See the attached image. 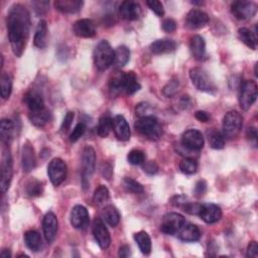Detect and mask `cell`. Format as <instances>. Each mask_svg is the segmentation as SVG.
I'll return each mask as SVG.
<instances>
[{"label": "cell", "instance_id": "obj_2", "mask_svg": "<svg viewBox=\"0 0 258 258\" xmlns=\"http://www.w3.org/2000/svg\"><path fill=\"white\" fill-rule=\"evenodd\" d=\"M115 51L107 40H101L94 51V63L98 70L105 71L114 64Z\"/></svg>", "mask_w": 258, "mask_h": 258}, {"label": "cell", "instance_id": "obj_36", "mask_svg": "<svg viewBox=\"0 0 258 258\" xmlns=\"http://www.w3.org/2000/svg\"><path fill=\"white\" fill-rule=\"evenodd\" d=\"M14 131V124L10 119H2L0 122V135H1V141L4 144H8L12 139Z\"/></svg>", "mask_w": 258, "mask_h": 258}, {"label": "cell", "instance_id": "obj_16", "mask_svg": "<svg viewBox=\"0 0 258 258\" xmlns=\"http://www.w3.org/2000/svg\"><path fill=\"white\" fill-rule=\"evenodd\" d=\"M73 32L79 38H84V39L93 38L96 35L95 23L93 22V20L88 19L79 20L74 23Z\"/></svg>", "mask_w": 258, "mask_h": 258}, {"label": "cell", "instance_id": "obj_32", "mask_svg": "<svg viewBox=\"0 0 258 258\" xmlns=\"http://www.w3.org/2000/svg\"><path fill=\"white\" fill-rule=\"evenodd\" d=\"M102 218H103V220L106 223H107L108 225H110L111 227H116L119 224V222H120V214H119V212L112 205L106 206L103 209Z\"/></svg>", "mask_w": 258, "mask_h": 258}, {"label": "cell", "instance_id": "obj_41", "mask_svg": "<svg viewBox=\"0 0 258 258\" xmlns=\"http://www.w3.org/2000/svg\"><path fill=\"white\" fill-rule=\"evenodd\" d=\"M109 200V191L108 189L106 188L105 186L101 185L99 186L95 192H94V196H93V202L96 205H103L106 202Z\"/></svg>", "mask_w": 258, "mask_h": 258}, {"label": "cell", "instance_id": "obj_60", "mask_svg": "<svg viewBox=\"0 0 258 258\" xmlns=\"http://www.w3.org/2000/svg\"><path fill=\"white\" fill-rule=\"evenodd\" d=\"M119 257H122V258H125V257H129L131 255V249L128 245H122L120 248H119V253H118Z\"/></svg>", "mask_w": 258, "mask_h": 258}, {"label": "cell", "instance_id": "obj_24", "mask_svg": "<svg viewBox=\"0 0 258 258\" xmlns=\"http://www.w3.org/2000/svg\"><path fill=\"white\" fill-rule=\"evenodd\" d=\"M178 233L179 239L185 242H196L201 238L200 229L194 224L184 225Z\"/></svg>", "mask_w": 258, "mask_h": 258}, {"label": "cell", "instance_id": "obj_40", "mask_svg": "<svg viewBox=\"0 0 258 258\" xmlns=\"http://www.w3.org/2000/svg\"><path fill=\"white\" fill-rule=\"evenodd\" d=\"M179 170L185 175H194L198 170V163L194 159H184L179 163Z\"/></svg>", "mask_w": 258, "mask_h": 258}, {"label": "cell", "instance_id": "obj_3", "mask_svg": "<svg viewBox=\"0 0 258 258\" xmlns=\"http://www.w3.org/2000/svg\"><path fill=\"white\" fill-rule=\"evenodd\" d=\"M134 127L140 134L150 140H159L162 133L159 121L154 115L139 118L134 123Z\"/></svg>", "mask_w": 258, "mask_h": 258}, {"label": "cell", "instance_id": "obj_38", "mask_svg": "<svg viewBox=\"0 0 258 258\" xmlns=\"http://www.w3.org/2000/svg\"><path fill=\"white\" fill-rule=\"evenodd\" d=\"M130 59V51L125 45H120L115 50L114 65L117 67L125 66Z\"/></svg>", "mask_w": 258, "mask_h": 258}, {"label": "cell", "instance_id": "obj_53", "mask_svg": "<svg viewBox=\"0 0 258 258\" xmlns=\"http://www.w3.org/2000/svg\"><path fill=\"white\" fill-rule=\"evenodd\" d=\"M162 29L166 33H174L177 29V22L171 19L165 20L162 22Z\"/></svg>", "mask_w": 258, "mask_h": 258}, {"label": "cell", "instance_id": "obj_39", "mask_svg": "<svg viewBox=\"0 0 258 258\" xmlns=\"http://www.w3.org/2000/svg\"><path fill=\"white\" fill-rule=\"evenodd\" d=\"M43 192V186L42 183L38 179H30L26 183L25 186V193L29 197H40Z\"/></svg>", "mask_w": 258, "mask_h": 258}, {"label": "cell", "instance_id": "obj_46", "mask_svg": "<svg viewBox=\"0 0 258 258\" xmlns=\"http://www.w3.org/2000/svg\"><path fill=\"white\" fill-rule=\"evenodd\" d=\"M179 82L178 79H173L171 80L168 84H166L162 90V93L163 95H165L166 97H171L173 96L177 91H178V88H179Z\"/></svg>", "mask_w": 258, "mask_h": 258}, {"label": "cell", "instance_id": "obj_54", "mask_svg": "<svg viewBox=\"0 0 258 258\" xmlns=\"http://www.w3.org/2000/svg\"><path fill=\"white\" fill-rule=\"evenodd\" d=\"M207 191V183L205 180H199L195 187V195L197 197H202Z\"/></svg>", "mask_w": 258, "mask_h": 258}, {"label": "cell", "instance_id": "obj_19", "mask_svg": "<svg viewBox=\"0 0 258 258\" xmlns=\"http://www.w3.org/2000/svg\"><path fill=\"white\" fill-rule=\"evenodd\" d=\"M112 129L116 138L121 141H126L130 139V128L126 119L122 115H117L112 120Z\"/></svg>", "mask_w": 258, "mask_h": 258}, {"label": "cell", "instance_id": "obj_30", "mask_svg": "<svg viewBox=\"0 0 258 258\" xmlns=\"http://www.w3.org/2000/svg\"><path fill=\"white\" fill-rule=\"evenodd\" d=\"M24 243L28 249L34 252H38L40 250L42 242L41 237L39 232L35 230H29L24 234Z\"/></svg>", "mask_w": 258, "mask_h": 258}, {"label": "cell", "instance_id": "obj_31", "mask_svg": "<svg viewBox=\"0 0 258 258\" xmlns=\"http://www.w3.org/2000/svg\"><path fill=\"white\" fill-rule=\"evenodd\" d=\"M238 35L242 42H244L248 48L252 50H256L257 48V34H256V27L255 33H252L251 30L247 27H241L238 30Z\"/></svg>", "mask_w": 258, "mask_h": 258}, {"label": "cell", "instance_id": "obj_42", "mask_svg": "<svg viewBox=\"0 0 258 258\" xmlns=\"http://www.w3.org/2000/svg\"><path fill=\"white\" fill-rule=\"evenodd\" d=\"M0 84H1V97L4 100H7L10 97L12 91V79L10 76L8 74H3L1 76Z\"/></svg>", "mask_w": 258, "mask_h": 258}, {"label": "cell", "instance_id": "obj_11", "mask_svg": "<svg viewBox=\"0 0 258 258\" xmlns=\"http://www.w3.org/2000/svg\"><path fill=\"white\" fill-rule=\"evenodd\" d=\"M205 139L202 132L197 129H190L184 132L183 136H181V145L185 147L194 150V151H199L204 147Z\"/></svg>", "mask_w": 258, "mask_h": 258}, {"label": "cell", "instance_id": "obj_4", "mask_svg": "<svg viewBox=\"0 0 258 258\" xmlns=\"http://www.w3.org/2000/svg\"><path fill=\"white\" fill-rule=\"evenodd\" d=\"M96 154L92 146H86L82 153V184L86 190L89 186V179L95 172Z\"/></svg>", "mask_w": 258, "mask_h": 258}, {"label": "cell", "instance_id": "obj_10", "mask_svg": "<svg viewBox=\"0 0 258 258\" xmlns=\"http://www.w3.org/2000/svg\"><path fill=\"white\" fill-rule=\"evenodd\" d=\"M231 12L237 20H251L257 12V5L252 1H235L231 5Z\"/></svg>", "mask_w": 258, "mask_h": 258}, {"label": "cell", "instance_id": "obj_44", "mask_svg": "<svg viewBox=\"0 0 258 258\" xmlns=\"http://www.w3.org/2000/svg\"><path fill=\"white\" fill-rule=\"evenodd\" d=\"M127 159H128V162L130 164L139 165V164H142L144 162L145 157H144V154L142 153L141 150H139V149H133V150H131L130 153L128 154Z\"/></svg>", "mask_w": 258, "mask_h": 258}, {"label": "cell", "instance_id": "obj_34", "mask_svg": "<svg viewBox=\"0 0 258 258\" xmlns=\"http://www.w3.org/2000/svg\"><path fill=\"white\" fill-rule=\"evenodd\" d=\"M140 89V84L138 81V77L133 72H128L125 74L124 91L126 95H133Z\"/></svg>", "mask_w": 258, "mask_h": 258}, {"label": "cell", "instance_id": "obj_35", "mask_svg": "<svg viewBox=\"0 0 258 258\" xmlns=\"http://www.w3.org/2000/svg\"><path fill=\"white\" fill-rule=\"evenodd\" d=\"M112 118L109 114H103L100 119H99V122H98V127H97V132L98 135L101 136V138L105 139L107 138L109 135L110 131L112 130Z\"/></svg>", "mask_w": 258, "mask_h": 258}, {"label": "cell", "instance_id": "obj_37", "mask_svg": "<svg viewBox=\"0 0 258 258\" xmlns=\"http://www.w3.org/2000/svg\"><path fill=\"white\" fill-rule=\"evenodd\" d=\"M207 138L209 140V143L212 148L214 149H222L225 145V140L224 136L217 131L215 128L209 129L207 131Z\"/></svg>", "mask_w": 258, "mask_h": 258}, {"label": "cell", "instance_id": "obj_1", "mask_svg": "<svg viewBox=\"0 0 258 258\" xmlns=\"http://www.w3.org/2000/svg\"><path fill=\"white\" fill-rule=\"evenodd\" d=\"M6 25L12 52L20 58L25 50L29 38L30 17L26 7L21 4H14L8 11Z\"/></svg>", "mask_w": 258, "mask_h": 258}, {"label": "cell", "instance_id": "obj_28", "mask_svg": "<svg viewBox=\"0 0 258 258\" xmlns=\"http://www.w3.org/2000/svg\"><path fill=\"white\" fill-rule=\"evenodd\" d=\"M125 74L122 71L114 72L109 79V90L112 94H119L124 91V83H125Z\"/></svg>", "mask_w": 258, "mask_h": 258}, {"label": "cell", "instance_id": "obj_27", "mask_svg": "<svg viewBox=\"0 0 258 258\" xmlns=\"http://www.w3.org/2000/svg\"><path fill=\"white\" fill-rule=\"evenodd\" d=\"M190 51L194 59L202 60L206 53V42L201 36H194L190 41Z\"/></svg>", "mask_w": 258, "mask_h": 258}, {"label": "cell", "instance_id": "obj_58", "mask_svg": "<svg viewBox=\"0 0 258 258\" xmlns=\"http://www.w3.org/2000/svg\"><path fill=\"white\" fill-rule=\"evenodd\" d=\"M101 173L104 179H110L112 177V168L109 163H103L101 166Z\"/></svg>", "mask_w": 258, "mask_h": 258}, {"label": "cell", "instance_id": "obj_15", "mask_svg": "<svg viewBox=\"0 0 258 258\" xmlns=\"http://www.w3.org/2000/svg\"><path fill=\"white\" fill-rule=\"evenodd\" d=\"M42 230L48 243H53L58 233V219L53 212L44 215L42 221Z\"/></svg>", "mask_w": 258, "mask_h": 258}, {"label": "cell", "instance_id": "obj_25", "mask_svg": "<svg viewBox=\"0 0 258 258\" xmlns=\"http://www.w3.org/2000/svg\"><path fill=\"white\" fill-rule=\"evenodd\" d=\"M177 49V42L173 40H159L150 44V51L155 55L172 53Z\"/></svg>", "mask_w": 258, "mask_h": 258}, {"label": "cell", "instance_id": "obj_7", "mask_svg": "<svg viewBox=\"0 0 258 258\" xmlns=\"http://www.w3.org/2000/svg\"><path fill=\"white\" fill-rule=\"evenodd\" d=\"M257 99V84L255 81L247 80L241 84L239 103L240 107L244 111L251 108V106Z\"/></svg>", "mask_w": 258, "mask_h": 258}, {"label": "cell", "instance_id": "obj_48", "mask_svg": "<svg viewBox=\"0 0 258 258\" xmlns=\"http://www.w3.org/2000/svg\"><path fill=\"white\" fill-rule=\"evenodd\" d=\"M147 6L153 10L158 17H163L164 14V9H163V5L160 1H157V0H148L146 1Z\"/></svg>", "mask_w": 258, "mask_h": 258}, {"label": "cell", "instance_id": "obj_8", "mask_svg": "<svg viewBox=\"0 0 258 258\" xmlns=\"http://www.w3.org/2000/svg\"><path fill=\"white\" fill-rule=\"evenodd\" d=\"M67 164L62 159H54L48 166V175L55 187L60 186L67 178Z\"/></svg>", "mask_w": 258, "mask_h": 258}, {"label": "cell", "instance_id": "obj_61", "mask_svg": "<svg viewBox=\"0 0 258 258\" xmlns=\"http://www.w3.org/2000/svg\"><path fill=\"white\" fill-rule=\"evenodd\" d=\"M0 256H1L2 258H9V257H11V253H10L9 249H3L1 251V254H0Z\"/></svg>", "mask_w": 258, "mask_h": 258}, {"label": "cell", "instance_id": "obj_20", "mask_svg": "<svg viewBox=\"0 0 258 258\" xmlns=\"http://www.w3.org/2000/svg\"><path fill=\"white\" fill-rule=\"evenodd\" d=\"M199 216L204 222L208 224H214L222 218V210L217 205L205 204L202 205Z\"/></svg>", "mask_w": 258, "mask_h": 258}, {"label": "cell", "instance_id": "obj_49", "mask_svg": "<svg viewBox=\"0 0 258 258\" xmlns=\"http://www.w3.org/2000/svg\"><path fill=\"white\" fill-rule=\"evenodd\" d=\"M201 208H202V205L199 204V203H191V202H188L183 207V210L185 212H187L188 214H191V215H199Z\"/></svg>", "mask_w": 258, "mask_h": 258}, {"label": "cell", "instance_id": "obj_29", "mask_svg": "<svg viewBox=\"0 0 258 258\" xmlns=\"http://www.w3.org/2000/svg\"><path fill=\"white\" fill-rule=\"evenodd\" d=\"M47 36H48V24L45 20H40L34 39V43L37 48L42 50L47 47Z\"/></svg>", "mask_w": 258, "mask_h": 258}, {"label": "cell", "instance_id": "obj_21", "mask_svg": "<svg viewBox=\"0 0 258 258\" xmlns=\"http://www.w3.org/2000/svg\"><path fill=\"white\" fill-rule=\"evenodd\" d=\"M23 102L27 106V108L32 111H38L44 107V101L40 92L36 90H30L24 95Z\"/></svg>", "mask_w": 258, "mask_h": 258}, {"label": "cell", "instance_id": "obj_45", "mask_svg": "<svg viewBox=\"0 0 258 258\" xmlns=\"http://www.w3.org/2000/svg\"><path fill=\"white\" fill-rule=\"evenodd\" d=\"M151 113H153V107H151L148 103H145V102H141L138 104V106H136V108H135V114L139 118L151 116L153 115Z\"/></svg>", "mask_w": 258, "mask_h": 258}, {"label": "cell", "instance_id": "obj_9", "mask_svg": "<svg viewBox=\"0 0 258 258\" xmlns=\"http://www.w3.org/2000/svg\"><path fill=\"white\" fill-rule=\"evenodd\" d=\"M185 225V218L178 213H169L163 216L160 224V231L166 235L177 234Z\"/></svg>", "mask_w": 258, "mask_h": 258}, {"label": "cell", "instance_id": "obj_50", "mask_svg": "<svg viewBox=\"0 0 258 258\" xmlns=\"http://www.w3.org/2000/svg\"><path fill=\"white\" fill-rule=\"evenodd\" d=\"M143 171L150 176H154L156 174H158L159 172V165L157 164V162L155 160H149L146 161L145 163L143 162Z\"/></svg>", "mask_w": 258, "mask_h": 258}, {"label": "cell", "instance_id": "obj_59", "mask_svg": "<svg viewBox=\"0 0 258 258\" xmlns=\"http://www.w3.org/2000/svg\"><path fill=\"white\" fill-rule=\"evenodd\" d=\"M195 117L198 119L200 122H208L210 120V115L205 111H197L195 113Z\"/></svg>", "mask_w": 258, "mask_h": 258}, {"label": "cell", "instance_id": "obj_14", "mask_svg": "<svg viewBox=\"0 0 258 258\" xmlns=\"http://www.w3.org/2000/svg\"><path fill=\"white\" fill-rule=\"evenodd\" d=\"M89 213L84 206H75L71 213V224L76 229L84 230L89 225Z\"/></svg>", "mask_w": 258, "mask_h": 258}, {"label": "cell", "instance_id": "obj_55", "mask_svg": "<svg viewBox=\"0 0 258 258\" xmlns=\"http://www.w3.org/2000/svg\"><path fill=\"white\" fill-rule=\"evenodd\" d=\"M189 202L188 198H186V197L184 196H176L174 197V198L171 200V203L176 206V207H179V208H181L183 209V207Z\"/></svg>", "mask_w": 258, "mask_h": 258}, {"label": "cell", "instance_id": "obj_22", "mask_svg": "<svg viewBox=\"0 0 258 258\" xmlns=\"http://www.w3.org/2000/svg\"><path fill=\"white\" fill-rule=\"evenodd\" d=\"M21 161H22V168L25 173L32 172L37 164V159L35 155V149L34 147L26 143L22 147V156H21Z\"/></svg>", "mask_w": 258, "mask_h": 258}, {"label": "cell", "instance_id": "obj_62", "mask_svg": "<svg viewBox=\"0 0 258 258\" xmlns=\"http://www.w3.org/2000/svg\"><path fill=\"white\" fill-rule=\"evenodd\" d=\"M255 76H256V77L258 76V75H257V64L255 65Z\"/></svg>", "mask_w": 258, "mask_h": 258}, {"label": "cell", "instance_id": "obj_47", "mask_svg": "<svg viewBox=\"0 0 258 258\" xmlns=\"http://www.w3.org/2000/svg\"><path fill=\"white\" fill-rule=\"evenodd\" d=\"M85 131H86V125L83 122L78 123L77 125H76V127L74 128L73 132L70 135V140L72 142H76L77 140H79L84 135Z\"/></svg>", "mask_w": 258, "mask_h": 258}, {"label": "cell", "instance_id": "obj_43", "mask_svg": "<svg viewBox=\"0 0 258 258\" xmlns=\"http://www.w3.org/2000/svg\"><path fill=\"white\" fill-rule=\"evenodd\" d=\"M123 185L128 192H131L133 194H142L144 192L142 185L131 178H125L123 179Z\"/></svg>", "mask_w": 258, "mask_h": 258}, {"label": "cell", "instance_id": "obj_13", "mask_svg": "<svg viewBox=\"0 0 258 258\" xmlns=\"http://www.w3.org/2000/svg\"><path fill=\"white\" fill-rule=\"evenodd\" d=\"M93 235L97 241L98 245L102 249H107L111 243V237L108 229L106 228L103 221L99 218H96L93 222Z\"/></svg>", "mask_w": 258, "mask_h": 258}, {"label": "cell", "instance_id": "obj_56", "mask_svg": "<svg viewBox=\"0 0 258 258\" xmlns=\"http://www.w3.org/2000/svg\"><path fill=\"white\" fill-rule=\"evenodd\" d=\"M247 257L256 258L258 257V245L256 241H251L247 247Z\"/></svg>", "mask_w": 258, "mask_h": 258}, {"label": "cell", "instance_id": "obj_26", "mask_svg": "<svg viewBox=\"0 0 258 258\" xmlns=\"http://www.w3.org/2000/svg\"><path fill=\"white\" fill-rule=\"evenodd\" d=\"M30 122L37 127H43L53 119V115L48 109H40L38 111H32L28 115Z\"/></svg>", "mask_w": 258, "mask_h": 258}, {"label": "cell", "instance_id": "obj_23", "mask_svg": "<svg viewBox=\"0 0 258 258\" xmlns=\"http://www.w3.org/2000/svg\"><path fill=\"white\" fill-rule=\"evenodd\" d=\"M84 2L82 0H57L55 7L63 13H77L82 9Z\"/></svg>", "mask_w": 258, "mask_h": 258}, {"label": "cell", "instance_id": "obj_52", "mask_svg": "<svg viewBox=\"0 0 258 258\" xmlns=\"http://www.w3.org/2000/svg\"><path fill=\"white\" fill-rule=\"evenodd\" d=\"M33 4L38 14H44L49 9L50 2L49 1H36Z\"/></svg>", "mask_w": 258, "mask_h": 258}, {"label": "cell", "instance_id": "obj_17", "mask_svg": "<svg viewBox=\"0 0 258 258\" xmlns=\"http://www.w3.org/2000/svg\"><path fill=\"white\" fill-rule=\"evenodd\" d=\"M120 17L127 20H136L141 17V7L138 2L123 1L119 5Z\"/></svg>", "mask_w": 258, "mask_h": 258}, {"label": "cell", "instance_id": "obj_6", "mask_svg": "<svg viewBox=\"0 0 258 258\" xmlns=\"http://www.w3.org/2000/svg\"><path fill=\"white\" fill-rule=\"evenodd\" d=\"M190 78L194 86L203 92H214L217 90L215 83L202 68H194L190 71Z\"/></svg>", "mask_w": 258, "mask_h": 258}, {"label": "cell", "instance_id": "obj_18", "mask_svg": "<svg viewBox=\"0 0 258 258\" xmlns=\"http://www.w3.org/2000/svg\"><path fill=\"white\" fill-rule=\"evenodd\" d=\"M209 22L208 14L200 9H192L186 18V25L191 29H199Z\"/></svg>", "mask_w": 258, "mask_h": 258}, {"label": "cell", "instance_id": "obj_51", "mask_svg": "<svg viewBox=\"0 0 258 258\" xmlns=\"http://www.w3.org/2000/svg\"><path fill=\"white\" fill-rule=\"evenodd\" d=\"M74 118H75V113L74 112L69 111L66 114V116H65V118L63 120L62 126H60V129H62L63 132H67L70 129V127H71L72 123H73V121H74Z\"/></svg>", "mask_w": 258, "mask_h": 258}, {"label": "cell", "instance_id": "obj_12", "mask_svg": "<svg viewBox=\"0 0 258 258\" xmlns=\"http://www.w3.org/2000/svg\"><path fill=\"white\" fill-rule=\"evenodd\" d=\"M12 159L10 153L8 150H4L2 156V162H1V181H0V186H1L2 194H5L10 186L11 179H12Z\"/></svg>", "mask_w": 258, "mask_h": 258}, {"label": "cell", "instance_id": "obj_33", "mask_svg": "<svg viewBox=\"0 0 258 258\" xmlns=\"http://www.w3.org/2000/svg\"><path fill=\"white\" fill-rule=\"evenodd\" d=\"M134 240L138 243L140 251L144 255H148L151 252V239L145 231H140L134 234Z\"/></svg>", "mask_w": 258, "mask_h": 258}, {"label": "cell", "instance_id": "obj_57", "mask_svg": "<svg viewBox=\"0 0 258 258\" xmlns=\"http://www.w3.org/2000/svg\"><path fill=\"white\" fill-rule=\"evenodd\" d=\"M246 136L248 140H250L251 143H253V145L255 146L257 144V129L253 126L251 127H248L247 129V132H246Z\"/></svg>", "mask_w": 258, "mask_h": 258}, {"label": "cell", "instance_id": "obj_5", "mask_svg": "<svg viewBox=\"0 0 258 258\" xmlns=\"http://www.w3.org/2000/svg\"><path fill=\"white\" fill-rule=\"evenodd\" d=\"M243 126V117L237 111L226 113L223 119V135L232 139L239 134Z\"/></svg>", "mask_w": 258, "mask_h": 258}]
</instances>
